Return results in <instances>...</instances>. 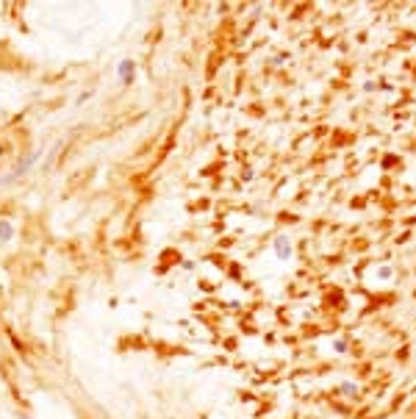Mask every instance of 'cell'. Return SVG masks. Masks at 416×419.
<instances>
[{
    "label": "cell",
    "mask_w": 416,
    "mask_h": 419,
    "mask_svg": "<svg viewBox=\"0 0 416 419\" xmlns=\"http://www.w3.org/2000/svg\"><path fill=\"white\" fill-rule=\"evenodd\" d=\"M117 73H120L122 86H130V84H133V78H136V64H133V58H122L120 67H117Z\"/></svg>",
    "instance_id": "6da1fadb"
},
{
    "label": "cell",
    "mask_w": 416,
    "mask_h": 419,
    "mask_svg": "<svg viewBox=\"0 0 416 419\" xmlns=\"http://www.w3.org/2000/svg\"><path fill=\"white\" fill-rule=\"evenodd\" d=\"M14 239V228L9 220H0V241H11Z\"/></svg>",
    "instance_id": "7a4b0ae2"
}]
</instances>
